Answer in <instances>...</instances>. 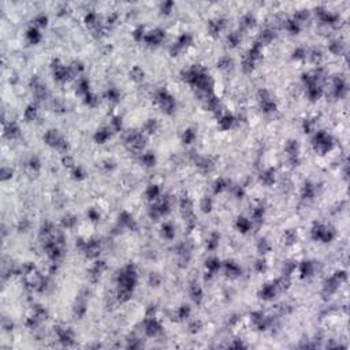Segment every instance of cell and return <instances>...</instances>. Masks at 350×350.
<instances>
[{"mask_svg":"<svg viewBox=\"0 0 350 350\" xmlns=\"http://www.w3.org/2000/svg\"><path fill=\"white\" fill-rule=\"evenodd\" d=\"M126 142H127L129 148H130L131 151H141V149L144 148L145 138L140 134V133H133V134H130L127 137Z\"/></svg>","mask_w":350,"mask_h":350,"instance_id":"1","label":"cell"},{"mask_svg":"<svg viewBox=\"0 0 350 350\" xmlns=\"http://www.w3.org/2000/svg\"><path fill=\"white\" fill-rule=\"evenodd\" d=\"M84 249H85L86 256H88V257H96L97 254L100 253V246H99V243L94 242V241L86 242Z\"/></svg>","mask_w":350,"mask_h":350,"instance_id":"2","label":"cell"},{"mask_svg":"<svg viewBox=\"0 0 350 350\" xmlns=\"http://www.w3.org/2000/svg\"><path fill=\"white\" fill-rule=\"evenodd\" d=\"M164 37V33L162 30H155V31H151L149 34L145 36V40H147L148 44H157L163 40Z\"/></svg>","mask_w":350,"mask_h":350,"instance_id":"3","label":"cell"},{"mask_svg":"<svg viewBox=\"0 0 350 350\" xmlns=\"http://www.w3.org/2000/svg\"><path fill=\"white\" fill-rule=\"evenodd\" d=\"M275 292H276V286H275V283H272V285H265L260 294L264 300H269L275 296Z\"/></svg>","mask_w":350,"mask_h":350,"instance_id":"4","label":"cell"},{"mask_svg":"<svg viewBox=\"0 0 350 350\" xmlns=\"http://www.w3.org/2000/svg\"><path fill=\"white\" fill-rule=\"evenodd\" d=\"M145 331H147L148 335L153 336V335H156V334L160 331V325L157 324L155 320H148L147 324H145Z\"/></svg>","mask_w":350,"mask_h":350,"instance_id":"5","label":"cell"},{"mask_svg":"<svg viewBox=\"0 0 350 350\" xmlns=\"http://www.w3.org/2000/svg\"><path fill=\"white\" fill-rule=\"evenodd\" d=\"M223 26H225V22H223L222 19H218V21H211L209 22V31H211L212 34H216V33H219V31L223 29Z\"/></svg>","mask_w":350,"mask_h":350,"instance_id":"6","label":"cell"},{"mask_svg":"<svg viewBox=\"0 0 350 350\" xmlns=\"http://www.w3.org/2000/svg\"><path fill=\"white\" fill-rule=\"evenodd\" d=\"M233 122H234V118H233V116H231V115H226V116L220 118L219 123H220V127L226 130V129H230V127H231Z\"/></svg>","mask_w":350,"mask_h":350,"instance_id":"7","label":"cell"},{"mask_svg":"<svg viewBox=\"0 0 350 350\" xmlns=\"http://www.w3.org/2000/svg\"><path fill=\"white\" fill-rule=\"evenodd\" d=\"M108 137H109L108 129H104V130H99V131H97L96 136H94V138H96V141H99V142H104Z\"/></svg>","mask_w":350,"mask_h":350,"instance_id":"8","label":"cell"},{"mask_svg":"<svg viewBox=\"0 0 350 350\" xmlns=\"http://www.w3.org/2000/svg\"><path fill=\"white\" fill-rule=\"evenodd\" d=\"M27 37H29V40H30L31 42H33V44H36V42L41 38L40 33H38V31H37L36 29H30L29 31H27Z\"/></svg>","mask_w":350,"mask_h":350,"instance_id":"9","label":"cell"},{"mask_svg":"<svg viewBox=\"0 0 350 350\" xmlns=\"http://www.w3.org/2000/svg\"><path fill=\"white\" fill-rule=\"evenodd\" d=\"M237 225H238V229H241V231H247L250 229V222L245 218H239Z\"/></svg>","mask_w":350,"mask_h":350,"instance_id":"10","label":"cell"},{"mask_svg":"<svg viewBox=\"0 0 350 350\" xmlns=\"http://www.w3.org/2000/svg\"><path fill=\"white\" fill-rule=\"evenodd\" d=\"M159 193H160L159 187L155 186V185L149 186V187H148V190H147V196H148V198H156L157 196H159Z\"/></svg>","mask_w":350,"mask_h":350,"instance_id":"11","label":"cell"},{"mask_svg":"<svg viewBox=\"0 0 350 350\" xmlns=\"http://www.w3.org/2000/svg\"><path fill=\"white\" fill-rule=\"evenodd\" d=\"M207 268L209 269L211 272H215V271L219 268V260H216V258H209V260L207 261Z\"/></svg>","mask_w":350,"mask_h":350,"instance_id":"12","label":"cell"},{"mask_svg":"<svg viewBox=\"0 0 350 350\" xmlns=\"http://www.w3.org/2000/svg\"><path fill=\"white\" fill-rule=\"evenodd\" d=\"M227 272H229V275H233V276H237V275L239 274V268L235 264H233V263H227Z\"/></svg>","mask_w":350,"mask_h":350,"instance_id":"13","label":"cell"},{"mask_svg":"<svg viewBox=\"0 0 350 350\" xmlns=\"http://www.w3.org/2000/svg\"><path fill=\"white\" fill-rule=\"evenodd\" d=\"M36 112H37L36 107H33V105H30V107H27L26 112H25V118H26L27 120H31V119H34V116H36Z\"/></svg>","mask_w":350,"mask_h":350,"instance_id":"14","label":"cell"},{"mask_svg":"<svg viewBox=\"0 0 350 350\" xmlns=\"http://www.w3.org/2000/svg\"><path fill=\"white\" fill-rule=\"evenodd\" d=\"M131 77L134 78L136 81H141L144 78V73H142V70H141L140 67H134L131 70Z\"/></svg>","mask_w":350,"mask_h":350,"instance_id":"15","label":"cell"},{"mask_svg":"<svg viewBox=\"0 0 350 350\" xmlns=\"http://www.w3.org/2000/svg\"><path fill=\"white\" fill-rule=\"evenodd\" d=\"M313 194H314V189H313L312 185H309V183L305 185V187H304V197L305 198H312Z\"/></svg>","mask_w":350,"mask_h":350,"instance_id":"16","label":"cell"},{"mask_svg":"<svg viewBox=\"0 0 350 350\" xmlns=\"http://www.w3.org/2000/svg\"><path fill=\"white\" fill-rule=\"evenodd\" d=\"M192 297H193V300L196 302H200V298H201V289L198 287V286H193V289H192Z\"/></svg>","mask_w":350,"mask_h":350,"instance_id":"17","label":"cell"},{"mask_svg":"<svg viewBox=\"0 0 350 350\" xmlns=\"http://www.w3.org/2000/svg\"><path fill=\"white\" fill-rule=\"evenodd\" d=\"M274 37H275V34H274V31H272V30H264V31L261 33V40L264 41V42L271 41Z\"/></svg>","mask_w":350,"mask_h":350,"instance_id":"18","label":"cell"},{"mask_svg":"<svg viewBox=\"0 0 350 350\" xmlns=\"http://www.w3.org/2000/svg\"><path fill=\"white\" fill-rule=\"evenodd\" d=\"M142 162L147 164V166H153L155 164V156L152 153H147V155L142 156Z\"/></svg>","mask_w":350,"mask_h":350,"instance_id":"19","label":"cell"},{"mask_svg":"<svg viewBox=\"0 0 350 350\" xmlns=\"http://www.w3.org/2000/svg\"><path fill=\"white\" fill-rule=\"evenodd\" d=\"M253 60H250L249 58L247 59H245V62H243V66H242V69H243V71L245 73H250L252 70H253Z\"/></svg>","mask_w":350,"mask_h":350,"instance_id":"20","label":"cell"},{"mask_svg":"<svg viewBox=\"0 0 350 350\" xmlns=\"http://www.w3.org/2000/svg\"><path fill=\"white\" fill-rule=\"evenodd\" d=\"M62 223H63L64 227H71L74 223H75V218H74V216H64L63 220H62Z\"/></svg>","mask_w":350,"mask_h":350,"instance_id":"21","label":"cell"},{"mask_svg":"<svg viewBox=\"0 0 350 350\" xmlns=\"http://www.w3.org/2000/svg\"><path fill=\"white\" fill-rule=\"evenodd\" d=\"M194 140V133L192 131V130H186L185 131V134H183V141L186 144H190L192 141Z\"/></svg>","mask_w":350,"mask_h":350,"instance_id":"22","label":"cell"},{"mask_svg":"<svg viewBox=\"0 0 350 350\" xmlns=\"http://www.w3.org/2000/svg\"><path fill=\"white\" fill-rule=\"evenodd\" d=\"M163 230H164V235H166L167 238H172V237H174V230H172V227L170 225L163 226Z\"/></svg>","mask_w":350,"mask_h":350,"instance_id":"23","label":"cell"},{"mask_svg":"<svg viewBox=\"0 0 350 350\" xmlns=\"http://www.w3.org/2000/svg\"><path fill=\"white\" fill-rule=\"evenodd\" d=\"M252 25H253V17H250V15H246V17L242 19V26L249 27V26H252Z\"/></svg>","mask_w":350,"mask_h":350,"instance_id":"24","label":"cell"},{"mask_svg":"<svg viewBox=\"0 0 350 350\" xmlns=\"http://www.w3.org/2000/svg\"><path fill=\"white\" fill-rule=\"evenodd\" d=\"M263 179H264L265 183H272L274 181V175H272V171H267L264 175H263Z\"/></svg>","mask_w":350,"mask_h":350,"instance_id":"25","label":"cell"},{"mask_svg":"<svg viewBox=\"0 0 350 350\" xmlns=\"http://www.w3.org/2000/svg\"><path fill=\"white\" fill-rule=\"evenodd\" d=\"M230 66H231V60L227 59V58L222 59L220 63H219V67H222V69H230Z\"/></svg>","mask_w":350,"mask_h":350,"instance_id":"26","label":"cell"},{"mask_svg":"<svg viewBox=\"0 0 350 350\" xmlns=\"http://www.w3.org/2000/svg\"><path fill=\"white\" fill-rule=\"evenodd\" d=\"M107 97H108L109 100H118V92H116L115 89H108Z\"/></svg>","mask_w":350,"mask_h":350,"instance_id":"27","label":"cell"},{"mask_svg":"<svg viewBox=\"0 0 350 350\" xmlns=\"http://www.w3.org/2000/svg\"><path fill=\"white\" fill-rule=\"evenodd\" d=\"M238 41H239L238 34L233 33V34H230V36H229V42H230L231 45H237V44H238Z\"/></svg>","mask_w":350,"mask_h":350,"instance_id":"28","label":"cell"},{"mask_svg":"<svg viewBox=\"0 0 350 350\" xmlns=\"http://www.w3.org/2000/svg\"><path fill=\"white\" fill-rule=\"evenodd\" d=\"M156 127H157V125H156L155 120H149L148 123H147V130H148L149 133H153V131L156 130Z\"/></svg>","mask_w":350,"mask_h":350,"instance_id":"29","label":"cell"},{"mask_svg":"<svg viewBox=\"0 0 350 350\" xmlns=\"http://www.w3.org/2000/svg\"><path fill=\"white\" fill-rule=\"evenodd\" d=\"M310 271H312V265H310V263H304V265H302V274H304V275H309Z\"/></svg>","mask_w":350,"mask_h":350,"instance_id":"30","label":"cell"},{"mask_svg":"<svg viewBox=\"0 0 350 350\" xmlns=\"http://www.w3.org/2000/svg\"><path fill=\"white\" fill-rule=\"evenodd\" d=\"M330 49L335 53H339L341 52V42H332L331 47H330Z\"/></svg>","mask_w":350,"mask_h":350,"instance_id":"31","label":"cell"},{"mask_svg":"<svg viewBox=\"0 0 350 350\" xmlns=\"http://www.w3.org/2000/svg\"><path fill=\"white\" fill-rule=\"evenodd\" d=\"M36 22H37V25H40V26H45L47 25V17L40 15V17L36 18Z\"/></svg>","mask_w":350,"mask_h":350,"instance_id":"32","label":"cell"},{"mask_svg":"<svg viewBox=\"0 0 350 350\" xmlns=\"http://www.w3.org/2000/svg\"><path fill=\"white\" fill-rule=\"evenodd\" d=\"M189 312H190V310H189V308L187 306H182V308H181V310H179V317H186L187 314H189Z\"/></svg>","mask_w":350,"mask_h":350,"instance_id":"33","label":"cell"},{"mask_svg":"<svg viewBox=\"0 0 350 350\" xmlns=\"http://www.w3.org/2000/svg\"><path fill=\"white\" fill-rule=\"evenodd\" d=\"M201 207H203V209L205 211V212H207V211H209V209H211V200L204 198V201H203V205H201Z\"/></svg>","mask_w":350,"mask_h":350,"instance_id":"34","label":"cell"},{"mask_svg":"<svg viewBox=\"0 0 350 350\" xmlns=\"http://www.w3.org/2000/svg\"><path fill=\"white\" fill-rule=\"evenodd\" d=\"M134 37H136V40H141V38L144 37V29H142V27H138V29L136 30Z\"/></svg>","mask_w":350,"mask_h":350,"instance_id":"35","label":"cell"},{"mask_svg":"<svg viewBox=\"0 0 350 350\" xmlns=\"http://www.w3.org/2000/svg\"><path fill=\"white\" fill-rule=\"evenodd\" d=\"M304 49H297L296 52H294V58H297V59H300V58H302L304 56Z\"/></svg>","mask_w":350,"mask_h":350,"instance_id":"36","label":"cell"},{"mask_svg":"<svg viewBox=\"0 0 350 350\" xmlns=\"http://www.w3.org/2000/svg\"><path fill=\"white\" fill-rule=\"evenodd\" d=\"M89 215H90V218H92V220H97V219H99V215H97L94 211H90Z\"/></svg>","mask_w":350,"mask_h":350,"instance_id":"37","label":"cell"},{"mask_svg":"<svg viewBox=\"0 0 350 350\" xmlns=\"http://www.w3.org/2000/svg\"><path fill=\"white\" fill-rule=\"evenodd\" d=\"M264 268H265L264 261H257V269H258V271H261V269H264Z\"/></svg>","mask_w":350,"mask_h":350,"instance_id":"38","label":"cell"}]
</instances>
